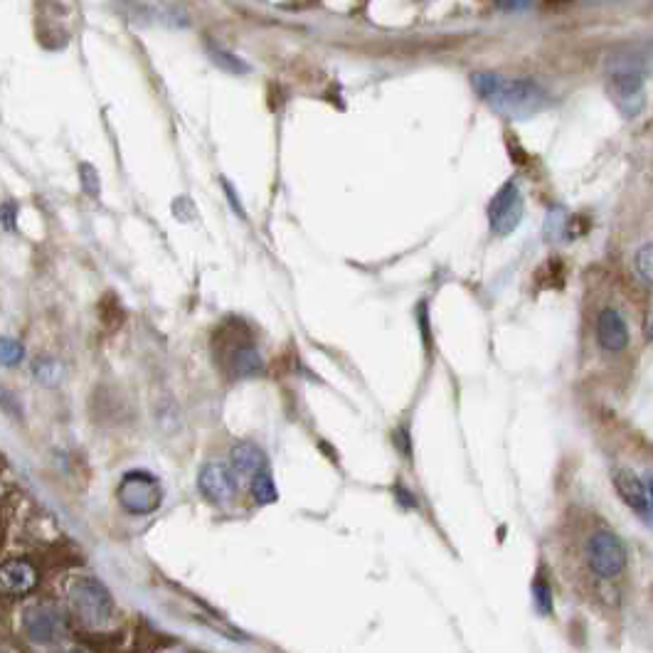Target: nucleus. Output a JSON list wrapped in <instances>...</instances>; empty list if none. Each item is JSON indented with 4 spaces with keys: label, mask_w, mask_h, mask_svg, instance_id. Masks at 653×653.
Wrapping results in <instances>:
<instances>
[{
    "label": "nucleus",
    "mask_w": 653,
    "mask_h": 653,
    "mask_svg": "<svg viewBox=\"0 0 653 653\" xmlns=\"http://www.w3.org/2000/svg\"><path fill=\"white\" fill-rule=\"evenodd\" d=\"M227 363H230V373L237 378H252V375L262 373L264 368L262 355L249 343H237L235 348L227 350Z\"/></svg>",
    "instance_id": "ddd939ff"
},
{
    "label": "nucleus",
    "mask_w": 653,
    "mask_h": 653,
    "mask_svg": "<svg viewBox=\"0 0 653 653\" xmlns=\"http://www.w3.org/2000/svg\"><path fill=\"white\" fill-rule=\"evenodd\" d=\"M614 488H617V493L626 506L634 508V511L639 513H649L651 508L649 488L644 486V481L636 479V474H631V471L626 469L617 471V474H614Z\"/></svg>",
    "instance_id": "9b49d317"
},
{
    "label": "nucleus",
    "mask_w": 653,
    "mask_h": 653,
    "mask_svg": "<svg viewBox=\"0 0 653 653\" xmlns=\"http://www.w3.org/2000/svg\"><path fill=\"white\" fill-rule=\"evenodd\" d=\"M587 562L594 575L604 580H617L626 567V550L617 535L609 530H597L587 540Z\"/></svg>",
    "instance_id": "20e7f679"
},
{
    "label": "nucleus",
    "mask_w": 653,
    "mask_h": 653,
    "mask_svg": "<svg viewBox=\"0 0 653 653\" xmlns=\"http://www.w3.org/2000/svg\"><path fill=\"white\" fill-rule=\"evenodd\" d=\"M530 3H533V0H498V5H501L503 10H508V13H518V10H525Z\"/></svg>",
    "instance_id": "aec40b11"
},
{
    "label": "nucleus",
    "mask_w": 653,
    "mask_h": 653,
    "mask_svg": "<svg viewBox=\"0 0 653 653\" xmlns=\"http://www.w3.org/2000/svg\"><path fill=\"white\" fill-rule=\"evenodd\" d=\"M565 225H567L565 210H552L548 217V225H545V235H548V240H557L560 235H565Z\"/></svg>",
    "instance_id": "a211bd4d"
},
{
    "label": "nucleus",
    "mask_w": 653,
    "mask_h": 653,
    "mask_svg": "<svg viewBox=\"0 0 653 653\" xmlns=\"http://www.w3.org/2000/svg\"><path fill=\"white\" fill-rule=\"evenodd\" d=\"M230 461H232L230 464L232 471H235L237 476H244V479H254V476H259L264 471V464H267L264 451L252 442H242L237 444V447H232Z\"/></svg>",
    "instance_id": "f8f14e48"
},
{
    "label": "nucleus",
    "mask_w": 653,
    "mask_h": 653,
    "mask_svg": "<svg viewBox=\"0 0 653 653\" xmlns=\"http://www.w3.org/2000/svg\"><path fill=\"white\" fill-rule=\"evenodd\" d=\"M252 496L254 501L262 503V506H267V503H274L276 501V488H274V481L269 474H259L252 479Z\"/></svg>",
    "instance_id": "4468645a"
},
{
    "label": "nucleus",
    "mask_w": 653,
    "mask_h": 653,
    "mask_svg": "<svg viewBox=\"0 0 653 653\" xmlns=\"http://www.w3.org/2000/svg\"><path fill=\"white\" fill-rule=\"evenodd\" d=\"M25 634L33 644H55V641L65 639L67 636V621L57 612L55 607L47 604H37L25 612L23 619Z\"/></svg>",
    "instance_id": "423d86ee"
},
{
    "label": "nucleus",
    "mask_w": 653,
    "mask_h": 653,
    "mask_svg": "<svg viewBox=\"0 0 653 653\" xmlns=\"http://www.w3.org/2000/svg\"><path fill=\"white\" fill-rule=\"evenodd\" d=\"M69 602L74 614L87 626H106L114 619V599L109 589L94 577H82L69 587Z\"/></svg>",
    "instance_id": "f03ea898"
},
{
    "label": "nucleus",
    "mask_w": 653,
    "mask_h": 653,
    "mask_svg": "<svg viewBox=\"0 0 653 653\" xmlns=\"http://www.w3.org/2000/svg\"><path fill=\"white\" fill-rule=\"evenodd\" d=\"M612 97L626 116H636L644 109V77L639 69L626 67L614 72Z\"/></svg>",
    "instance_id": "0eeeda50"
},
{
    "label": "nucleus",
    "mask_w": 653,
    "mask_h": 653,
    "mask_svg": "<svg viewBox=\"0 0 653 653\" xmlns=\"http://www.w3.org/2000/svg\"><path fill=\"white\" fill-rule=\"evenodd\" d=\"M235 476L237 474L232 471V466L220 464V461H210V464H205L203 471H200V491L215 503L232 501V498L237 496V491H240Z\"/></svg>",
    "instance_id": "6e6552de"
},
{
    "label": "nucleus",
    "mask_w": 653,
    "mask_h": 653,
    "mask_svg": "<svg viewBox=\"0 0 653 653\" xmlns=\"http://www.w3.org/2000/svg\"><path fill=\"white\" fill-rule=\"evenodd\" d=\"M533 594H535V609H538L540 614H545V617H548V614L552 612V592H550L548 582H545L543 577H538V580H535Z\"/></svg>",
    "instance_id": "f3484780"
},
{
    "label": "nucleus",
    "mask_w": 653,
    "mask_h": 653,
    "mask_svg": "<svg viewBox=\"0 0 653 653\" xmlns=\"http://www.w3.org/2000/svg\"><path fill=\"white\" fill-rule=\"evenodd\" d=\"M646 331H649V338L653 341V316L649 318V328H646Z\"/></svg>",
    "instance_id": "412c9836"
},
{
    "label": "nucleus",
    "mask_w": 653,
    "mask_h": 653,
    "mask_svg": "<svg viewBox=\"0 0 653 653\" xmlns=\"http://www.w3.org/2000/svg\"><path fill=\"white\" fill-rule=\"evenodd\" d=\"M37 585V572L30 562L10 560L0 567V594L5 597H20L28 594Z\"/></svg>",
    "instance_id": "1a4fd4ad"
},
{
    "label": "nucleus",
    "mask_w": 653,
    "mask_h": 653,
    "mask_svg": "<svg viewBox=\"0 0 653 653\" xmlns=\"http://www.w3.org/2000/svg\"><path fill=\"white\" fill-rule=\"evenodd\" d=\"M23 355L25 350L18 341H13V338H0V365L13 368V365H18L20 360H23Z\"/></svg>",
    "instance_id": "2eb2a0df"
},
{
    "label": "nucleus",
    "mask_w": 653,
    "mask_h": 653,
    "mask_svg": "<svg viewBox=\"0 0 653 653\" xmlns=\"http://www.w3.org/2000/svg\"><path fill=\"white\" fill-rule=\"evenodd\" d=\"M119 503L134 516H148L156 511L163 501L161 483L153 479L146 471H131L124 476V481L119 483Z\"/></svg>",
    "instance_id": "7ed1b4c3"
},
{
    "label": "nucleus",
    "mask_w": 653,
    "mask_h": 653,
    "mask_svg": "<svg viewBox=\"0 0 653 653\" xmlns=\"http://www.w3.org/2000/svg\"><path fill=\"white\" fill-rule=\"evenodd\" d=\"M523 220V198L516 183H506L498 190L496 198L488 205V222H491L493 235H511Z\"/></svg>",
    "instance_id": "39448f33"
},
{
    "label": "nucleus",
    "mask_w": 653,
    "mask_h": 653,
    "mask_svg": "<svg viewBox=\"0 0 653 653\" xmlns=\"http://www.w3.org/2000/svg\"><path fill=\"white\" fill-rule=\"evenodd\" d=\"M212 62L220 67H225L227 72H235V74H242L249 69L242 60H237L235 55H227V52H212Z\"/></svg>",
    "instance_id": "6ab92c4d"
},
{
    "label": "nucleus",
    "mask_w": 653,
    "mask_h": 653,
    "mask_svg": "<svg viewBox=\"0 0 653 653\" xmlns=\"http://www.w3.org/2000/svg\"><path fill=\"white\" fill-rule=\"evenodd\" d=\"M474 89L498 114L508 119H530L548 106V94L530 79H511L501 74H474Z\"/></svg>",
    "instance_id": "f257e3e1"
},
{
    "label": "nucleus",
    "mask_w": 653,
    "mask_h": 653,
    "mask_svg": "<svg viewBox=\"0 0 653 653\" xmlns=\"http://www.w3.org/2000/svg\"><path fill=\"white\" fill-rule=\"evenodd\" d=\"M597 338L599 345H602L604 350H612V353H619V350L626 348V343H629V328H626L619 311L604 309L599 313Z\"/></svg>",
    "instance_id": "9d476101"
},
{
    "label": "nucleus",
    "mask_w": 653,
    "mask_h": 653,
    "mask_svg": "<svg viewBox=\"0 0 653 653\" xmlns=\"http://www.w3.org/2000/svg\"><path fill=\"white\" fill-rule=\"evenodd\" d=\"M636 272H639L641 279L653 284V244H644L636 252Z\"/></svg>",
    "instance_id": "dca6fc26"
}]
</instances>
